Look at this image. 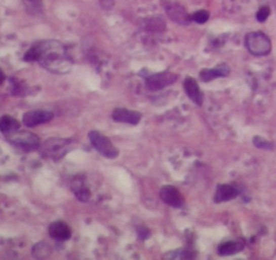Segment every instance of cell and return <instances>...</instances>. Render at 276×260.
<instances>
[{"mask_svg": "<svg viewBox=\"0 0 276 260\" xmlns=\"http://www.w3.org/2000/svg\"><path fill=\"white\" fill-rule=\"evenodd\" d=\"M88 137H90V141L92 142V146H94L102 156L107 157V159H115V157H118L120 151L114 146V144L110 141V138L103 136L102 133L96 132V130H92V132H90Z\"/></svg>", "mask_w": 276, "mask_h": 260, "instance_id": "5", "label": "cell"}, {"mask_svg": "<svg viewBox=\"0 0 276 260\" xmlns=\"http://www.w3.org/2000/svg\"><path fill=\"white\" fill-rule=\"evenodd\" d=\"M148 23H145L146 29L150 30V31H161V30L165 29V22L163 18L156 17V18H150V19H146Z\"/></svg>", "mask_w": 276, "mask_h": 260, "instance_id": "20", "label": "cell"}, {"mask_svg": "<svg viewBox=\"0 0 276 260\" xmlns=\"http://www.w3.org/2000/svg\"><path fill=\"white\" fill-rule=\"evenodd\" d=\"M177 76L172 72H159V73L149 75L145 83H146V87L150 91H159V90H163L165 87L171 86L172 83L176 82Z\"/></svg>", "mask_w": 276, "mask_h": 260, "instance_id": "6", "label": "cell"}, {"mask_svg": "<svg viewBox=\"0 0 276 260\" xmlns=\"http://www.w3.org/2000/svg\"><path fill=\"white\" fill-rule=\"evenodd\" d=\"M142 116L141 113L134 112V110H129L125 107H116L112 113V120L121 124H130L137 125L141 121Z\"/></svg>", "mask_w": 276, "mask_h": 260, "instance_id": "10", "label": "cell"}, {"mask_svg": "<svg viewBox=\"0 0 276 260\" xmlns=\"http://www.w3.org/2000/svg\"><path fill=\"white\" fill-rule=\"evenodd\" d=\"M164 9L168 14V17L175 21L179 25H188L192 19L188 15V13L186 11V9L180 6L179 3H175V2H165L164 3Z\"/></svg>", "mask_w": 276, "mask_h": 260, "instance_id": "7", "label": "cell"}, {"mask_svg": "<svg viewBox=\"0 0 276 260\" xmlns=\"http://www.w3.org/2000/svg\"><path fill=\"white\" fill-rule=\"evenodd\" d=\"M184 90H186L187 95L190 98L194 103H196L198 106H202L203 104V94L201 91V88H199L198 83L196 80L192 78H186L184 80Z\"/></svg>", "mask_w": 276, "mask_h": 260, "instance_id": "13", "label": "cell"}, {"mask_svg": "<svg viewBox=\"0 0 276 260\" xmlns=\"http://www.w3.org/2000/svg\"><path fill=\"white\" fill-rule=\"evenodd\" d=\"M230 73V68L227 64H219L215 68H210V69H203L201 70V79L202 82H211L214 79L225 78Z\"/></svg>", "mask_w": 276, "mask_h": 260, "instance_id": "15", "label": "cell"}, {"mask_svg": "<svg viewBox=\"0 0 276 260\" xmlns=\"http://www.w3.org/2000/svg\"><path fill=\"white\" fill-rule=\"evenodd\" d=\"M52 253V249L46 243H40L37 244L33 249V255L35 257H48V256Z\"/></svg>", "mask_w": 276, "mask_h": 260, "instance_id": "21", "label": "cell"}, {"mask_svg": "<svg viewBox=\"0 0 276 260\" xmlns=\"http://www.w3.org/2000/svg\"><path fill=\"white\" fill-rule=\"evenodd\" d=\"M160 198L168 206L176 207V209L183 206V203H184V198H183L180 191L177 190L176 187L169 186V184H165V186L161 187Z\"/></svg>", "mask_w": 276, "mask_h": 260, "instance_id": "9", "label": "cell"}, {"mask_svg": "<svg viewBox=\"0 0 276 260\" xmlns=\"http://www.w3.org/2000/svg\"><path fill=\"white\" fill-rule=\"evenodd\" d=\"M100 5L104 10H110L114 5V0H100Z\"/></svg>", "mask_w": 276, "mask_h": 260, "instance_id": "25", "label": "cell"}, {"mask_svg": "<svg viewBox=\"0 0 276 260\" xmlns=\"http://www.w3.org/2000/svg\"><path fill=\"white\" fill-rule=\"evenodd\" d=\"M6 138L9 140L10 144H13L14 146H17L18 149H21L23 152H31L35 149H40L41 141L31 132H22V130H17L13 134L6 136Z\"/></svg>", "mask_w": 276, "mask_h": 260, "instance_id": "3", "label": "cell"}, {"mask_svg": "<svg viewBox=\"0 0 276 260\" xmlns=\"http://www.w3.org/2000/svg\"><path fill=\"white\" fill-rule=\"evenodd\" d=\"M72 191H73V194L76 195V198L80 202H88L91 199V191L87 187L86 179H84L83 175H77V176L73 178V180H72Z\"/></svg>", "mask_w": 276, "mask_h": 260, "instance_id": "11", "label": "cell"}, {"mask_svg": "<svg viewBox=\"0 0 276 260\" xmlns=\"http://www.w3.org/2000/svg\"><path fill=\"white\" fill-rule=\"evenodd\" d=\"M26 11L31 15H40L44 11V3L42 0H22Z\"/></svg>", "mask_w": 276, "mask_h": 260, "instance_id": "19", "label": "cell"}, {"mask_svg": "<svg viewBox=\"0 0 276 260\" xmlns=\"http://www.w3.org/2000/svg\"><path fill=\"white\" fill-rule=\"evenodd\" d=\"M52 120H53V113L49 110H33V112L26 113L22 121L27 128H35L38 125L46 124Z\"/></svg>", "mask_w": 276, "mask_h": 260, "instance_id": "8", "label": "cell"}, {"mask_svg": "<svg viewBox=\"0 0 276 260\" xmlns=\"http://www.w3.org/2000/svg\"><path fill=\"white\" fill-rule=\"evenodd\" d=\"M209 18H210V14L206 10H199L194 15H191V19L196 22V23H199V25H203L205 22L209 21Z\"/></svg>", "mask_w": 276, "mask_h": 260, "instance_id": "23", "label": "cell"}, {"mask_svg": "<svg viewBox=\"0 0 276 260\" xmlns=\"http://www.w3.org/2000/svg\"><path fill=\"white\" fill-rule=\"evenodd\" d=\"M245 248V243L244 240H231V241H225V243L219 244L218 253L221 256H229L239 253Z\"/></svg>", "mask_w": 276, "mask_h": 260, "instance_id": "16", "label": "cell"}, {"mask_svg": "<svg viewBox=\"0 0 276 260\" xmlns=\"http://www.w3.org/2000/svg\"><path fill=\"white\" fill-rule=\"evenodd\" d=\"M240 194V190L233 184H218L214 194V202L222 203L234 199Z\"/></svg>", "mask_w": 276, "mask_h": 260, "instance_id": "12", "label": "cell"}, {"mask_svg": "<svg viewBox=\"0 0 276 260\" xmlns=\"http://www.w3.org/2000/svg\"><path fill=\"white\" fill-rule=\"evenodd\" d=\"M72 235L70 228L68 224L62 222V221H56V222L50 224L49 227V236L54 240H60V241H65Z\"/></svg>", "mask_w": 276, "mask_h": 260, "instance_id": "14", "label": "cell"}, {"mask_svg": "<svg viewBox=\"0 0 276 260\" xmlns=\"http://www.w3.org/2000/svg\"><path fill=\"white\" fill-rule=\"evenodd\" d=\"M245 46L255 56H267L271 52V40L263 31H252L245 37Z\"/></svg>", "mask_w": 276, "mask_h": 260, "instance_id": "4", "label": "cell"}, {"mask_svg": "<svg viewBox=\"0 0 276 260\" xmlns=\"http://www.w3.org/2000/svg\"><path fill=\"white\" fill-rule=\"evenodd\" d=\"M72 148H73V141L70 138L52 137L40 145V153H41L42 157L56 161L66 156Z\"/></svg>", "mask_w": 276, "mask_h": 260, "instance_id": "2", "label": "cell"}, {"mask_svg": "<svg viewBox=\"0 0 276 260\" xmlns=\"http://www.w3.org/2000/svg\"><path fill=\"white\" fill-rule=\"evenodd\" d=\"M253 145H255L256 148H259V149H267V151L273 149V144H272L271 141L265 140V138L259 137V136L253 137Z\"/></svg>", "mask_w": 276, "mask_h": 260, "instance_id": "22", "label": "cell"}, {"mask_svg": "<svg viewBox=\"0 0 276 260\" xmlns=\"http://www.w3.org/2000/svg\"><path fill=\"white\" fill-rule=\"evenodd\" d=\"M165 259H192L195 257V252L187 248H180V249H175L169 253L164 255Z\"/></svg>", "mask_w": 276, "mask_h": 260, "instance_id": "18", "label": "cell"}, {"mask_svg": "<svg viewBox=\"0 0 276 260\" xmlns=\"http://www.w3.org/2000/svg\"><path fill=\"white\" fill-rule=\"evenodd\" d=\"M269 13H271L269 7H268V6H264V7H261V9L257 11V14H256V19L259 22H265L267 21V18L269 17Z\"/></svg>", "mask_w": 276, "mask_h": 260, "instance_id": "24", "label": "cell"}, {"mask_svg": "<svg viewBox=\"0 0 276 260\" xmlns=\"http://www.w3.org/2000/svg\"><path fill=\"white\" fill-rule=\"evenodd\" d=\"M23 60L27 62H40L42 68L58 75L68 73L73 66V60L66 52V48L56 40H45L34 44L26 52Z\"/></svg>", "mask_w": 276, "mask_h": 260, "instance_id": "1", "label": "cell"}, {"mask_svg": "<svg viewBox=\"0 0 276 260\" xmlns=\"http://www.w3.org/2000/svg\"><path fill=\"white\" fill-rule=\"evenodd\" d=\"M5 79H6V76H5V72H3V70L0 69V84H2V83L5 82Z\"/></svg>", "mask_w": 276, "mask_h": 260, "instance_id": "26", "label": "cell"}, {"mask_svg": "<svg viewBox=\"0 0 276 260\" xmlns=\"http://www.w3.org/2000/svg\"><path fill=\"white\" fill-rule=\"evenodd\" d=\"M21 128V124L19 121L15 120L14 117L11 116H3L0 118V132L3 133L5 136H9V134H13L17 130H19Z\"/></svg>", "mask_w": 276, "mask_h": 260, "instance_id": "17", "label": "cell"}]
</instances>
